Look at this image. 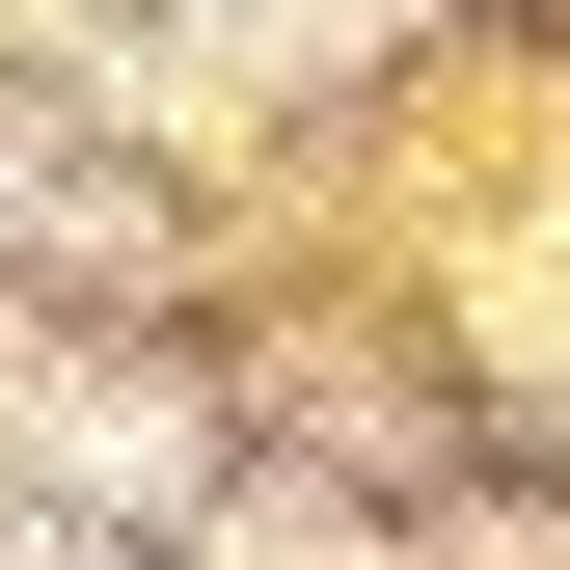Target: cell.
Listing matches in <instances>:
<instances>
[{"label": "cell", "instance_id": "obj_1", "mask_svg": "<svg viewBox=\"0 0 570 570\" xmlns=\"http://www.w3.org/2000/svg\"><path fill=\"white\" fill-rule=\"evenodd\" d=\"M164 28H218V55H381V0H164Z\"/></svg>", "mask_w": 570, "mask_h": 570}, {"label": "cell", "instance_id": "obj_2", "mask_svg": "<svg viewBox=\"0 0 570 570\" xmlns=\"http://www.w3.org/2000/svg\"><path fill=\"white\" fill-rule=\"evenodd\" d=\"M218 570H353V517H245V543H218Z\"/></svg>", "mask_w": 570, "mask_h": 570}, {"label": "cell", "instance_id": "obj_3", "mask_svg": "<svg viewBox=\"0 0 570 570\" xmlns=\"http://www.w3.org/2000/svg\"><path fill=\"white\" fill-rule=\"evenodd\" d=\"M0 570H82V543H55V517H0Z\"/></svg>", "mask_w": 570, "mask_h": 570}]
</instances>
